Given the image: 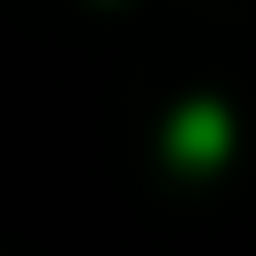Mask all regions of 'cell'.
Returning a JSON list of instances; mask_svg holds the SVG:
<instances>
[{"label":"cell","mask_w":256,"mask_h":256,"mask_svg":"<svg viewBox=\"0 0 256 256\" xmlns=\"http://www.w3.org/2000/svg\"><path fill=\"white\" fill-rule=\"evenodd\" d=\"M216 144H224V120H216V112H208V104H200V112H184V120H176V152H184V160H208V152H216Z\"/></svg>","instance_id":"6da1fadb"}]
</instances>
